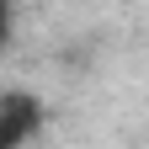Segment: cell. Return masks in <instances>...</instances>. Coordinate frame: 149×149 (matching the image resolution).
Returning <instances> with one entry per match:
<instances>
[{"mask_svg": "<svg viewBox=\"0 0 149 149\" xmlns=\"http://www.w3.org/2000/svg\"><path fill=\"white\" fill-rule=\"evenodd\" d=\"M37 123H43V112H37L32 96L22 91H11V96H0V149H16L37 133Z\"/></svg>", "mask_w": 149, "mask_h": 149, "instance_id": "6da1fadb", "label": "cell"}, {"mask_svg": "<svg viewBox=\"0 0 149 149\" xmlns=\"http://www.w3.org/2000/svg\"><path fill=\"white\" fill-rule=\"evenodd\" d=\"M6 37H11V0H0V48H6Z\"/></svg>", "mask_w": 149, "mask_h": 149, "instance_id": "7a4b0ae2", "label": "cell"}]
</instances>
